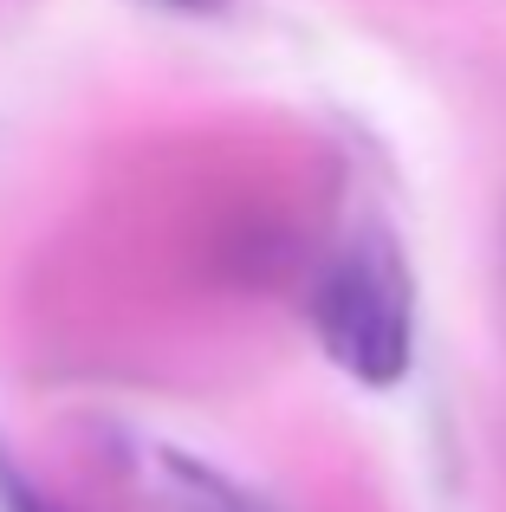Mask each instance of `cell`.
Returning a JSON list of instances; mask_svg holds the SVG:
<instances>
[{"label": "cell", "instance_id": "cell-2", "mask_svg": "<svg viewBox=\"0 0 506 512\" xmlns=\"http://www.w3.org/2000/svg\"><path fill=\"white\" fill-rule=\"evenodd\" d=\"M0 512H59V506H52L46 493H39L33 480H26L20 467H13L7 454H0Z\"/></svg>", "mask_w": 506, "mask_h": 512}, {"label": "cell", "instance_id": "cell-1", "mask_svg": "<svg viewBox=\"0 0 506 512\" xmlns=\"http://www.w3.org/2000/svg\"><path fill=\"white\" fill-rule=\"evenodd\" d=\"M325 357L364 389H396L416 363V279L396 234L364 227L338 247L312 299Z\"/></svg>", "mask_w": 506, "mask_h": 512}, {"label": "cell", "instance_id": "cell-3", "mask_svg": "<svg viewBox=\"0 0 506 512\" xmlns=\"http://www.w3.org/2000/svg\"><path fill=\"white\" fill-rule=\"evenodd\" d=\"M176 7H202V0H176Z\"/></svg>", "mask_w": 506, "mask_h": 512}]
</instances>
